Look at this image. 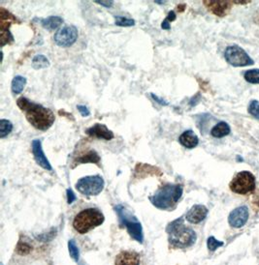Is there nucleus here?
I'll return each instance as SVG.
<instances>
[{
    "label": "nucleus",
    "mask_w": 259,
    "mask_h": 265,
    "mask_svg": "<svg viewBox=\"0 0 259 265\" xmlns=\"http://www.w3.org/2000/svg\"><path fill=\"white\" fill-rule=\"evenodd\" d=\"M248 209L247 206H240L237 207L236 209L233 210L229 217H228V223L232 228L240 229L246 225L248 219Z\"/></svg>",
    "instance_id": "9b49d317"
},
{
    "label": "nucleus",
    "mask_w": 259,
    "mask_h": 265,
    "mask_svg": "<svg viewBox=\"0 0 259 265\" xmlns=\"http://www.w3.org/2000/svg\"><path fill=\"white\" fill-rule=\"evenodd\" d=\"M77 109H78V111H79L81 115H82L83 117H88V116H90V110L88 109V107H86V106H84V105H78V106H77Z\"/></svg>",
    "instance_id": "c756f323"
},
{
    "label": "nucleus",
    "mask_w": 259,
    "mask_h": 265,
    "mask_svg": "<svg viewBox=\"0 0 259 265\" xmlns=\"http://www.w3.org/2000/svg\"><path fill=\"white\" fill-rule=\"evenodd\" d=\"M66 193H67V202L69 204H71L76 200V196L71 189H68Z\"/></svg>",
    "instance_id": "2f4dec72"
},
{
    "label": "nucleus",
    "mask_w": 259,
    "mask_h": 265,
    "mask_svg": "<svg viewBox=\"0 0 259 265\" xmlns=\"http://www.w3.org/2000/svg\"><path fill=\"white\" fill-rule=\"evenodd\" d=\"M31 251L30 246L25 242H20L17 247V253L20 254H27Z\"/></svg>",
    "instance_id": "c85d7f7f"
},
{
    "label": "nucleus",
    "mask_w": 259,
    "mask_h": 265,
    "mask_svg": "<svg viewBox=\"0 0 259 265\" xmlns=\"http://www.w3.org/2000/svg\"><path fill=\"white\" fill-rule=\"evenodd\" d=\"M179 143L188 149H192L199 144V139L192 130L182 132L179 138Z\"/></svg>",
    "instance_id": "a211bd4d"
},
{
    "label": "nucleus",
    "mask_w": 259,
    "mask_h": 265,
    "mask_svg": "<svg viewBox=\"0 0 259 265\" xmlns=\"http://www.w3.org/2000/svg\"><path fill=\"white\" fill-rule=\"evenodd\" d=\"M257 205H258L259 206V199H258V201H257Z\"/></svg>",
    "instance_id": "4c0bfd02"
},
{
    "label": "nucleus",
    "mask_w": 259,
    "mask_h": 265,
    "mask_svg": "<svg viewBox=\"0 0 259 265\" xmlns=\"http://www.w3.org/2000/svg\"><path fill=\"white\" fill-rule=\"evenodd\" d=\"M39 22L42 27H44L45 29L48 30H55L58 28L62 23H63V20L60 17L57 16H52L46 19H39V20H35Z\"/></svg>",
    "instance_id": "6ab92c4d"
},
{
    "label": "nucleus",
    "mask_w": 259,
    "mask_h": 265,
    "mask_svg": "<svg viewBox=\"0 0 259 265\" xmlns=\"http://www.w3.org/2000/svg\"><path fill=\"white\" fill-rule=\"evenodd\" d=\"M182 186L180 184H165L150 197L154 206L158 209H174L182 196Z\"/></svg>",
    "instance_id": "7ed1b4c3"
},
{
    "label": "nucleus",
    "mask_w": 259,
    "mask_h": 265,
    "mask_svg": "<svg viewBox=\"0 0 259 265\" xmlns=\"http://www.w3.org/2000/svg\"><path fill=\"white\" fill-rule=\"evenodd\" d=\"M248 112L254 116L255 118L259 119V102L256 100H253L249 103L248 106Z\"/></svg>",
    "instance_id": "cd10ccee"
},
{
    "label": "nucleus",
    "mask_w": 259,
    "mask_h": 265,
    "mask_svg": "<svg viewBox=\"0 0 259 265\" xmlns=\"http://www.w3.org/2000/svg\"><path fill=\"white\" fill-rule=\"evenodd\" d=\"M1 47H4L6 44L12 43L14 41V37L12 35L9 28H10V24L13 21L14 22H19L17 21L16 17H14L12 14H10L7 10H5L4 8H1Z\"/></svg>",
    "instance_id": "9d476101"
},
{
    "label": "nucleus",
    "mask_w": 259,
    "mask_h": 265,
    "mask_svg": "<svg viewBox=\"0 0 259 265\" xmlns=\"http://www.w3.org/2000/svg\"><path fill=\"white\" fill-rule=\"evenodd\" d=\"M208 215V208L202 204H195L186 215L187 221L191 224H199L206 219Z\"/></svg>",
    "instance_id": "4468645a"
},
{
    "label": "nucleus",
    "mask_w": 259,
    "mask_h": 265,
    "mask_svg": "<svg viewBox=\"0 0 259 265\" xmlns=\"http://www.w3.org/2000/svg\"><path fill=\"white\" fill-rule=\"evenodd\" d=\"M58 113H59V115H63V116H67V117H69V119H74V117L70 114V113H67V112H65L64 111H58Z\"/></svg>",
    "instance_id": "c9c22d12"
},
{
    "label": "nucleus",
    "mask_w": 259,
    "mask_h": 265,
    "mask_svg": "<svg viewBox=\"0 0 259 265\" xmlns=\"http://www.w3.org/2000/svg\"><path fill=\"white\" fill-rule=\"evenodd\" d=\"M115 210L116 213L118 214L121 227H125L132 238H134L139 243H143L144 236H143L142 225L138 221L135 216L122 204L117 205L115 207Z\"/></svg>",
    "instance_id": "39448f33"
},
{
    "label": "nucleus",
    "mask_w": 259,
    "mask_h": 265,
    "mask_svg": "<svg viewBox=\"0 0 259 265\" xmlns=\"http://www.w3.org/2000/svg\"><path fill=\"white\" fill-rule=\"evenodd\" d=\"M32 67L35 70H40V69H45L47 67L50 66V61L47 58V56L44 55H37L32 59Z\"/></svg>",
    "instance_id": "4be33fe9"
},
{
    "label": "nucleus",
    "mask_w": 259,
    "mask_h": 265,
    "mask_svg": "<svg viewBox=\"0 0 259 265\" xmlns=\"http://www.w3.org/2000/svg\"><path fill=\"white\" fill-rule=\"evenodd\" d=\"M115 24L118 26H122V27H130V26H134L135 25V21L126 17H122V16H118L115 17Z\"/></svg>",
    "instance_id": "b1692460"
},
{
    "label": "nucleus",
    "mask_w": 259,
    "mask_h": 265,
    "mask_svg": "<svg viewBox=\"0 0 259 265\" xmlns=\"http://www.w3.org/2000/svg\"><path fill=\"white\" fill-rule=\"evenodd\" d=\"M95 3L101 5L103 7L105 8H111L113 6L114 1H100V0H95L94 1Z\"/></svg>",
    "instance_id": "473e14b6"
},
{
    "label": "nucleus",
    "mask_w": 259,
    "mask_h": 265,
    "mask_svg": "<svg viewBox=\"0 0 259 265\" xmlns=\"http://www.w3.org/2000/svg\"><path fill=\"white\" fill-rule=\"evenodd\" d=\"M245 79L250 83H254V84L259 83V69L247 71L245 73Z\"/></svg>",
    "instance_id": "393cba45"
},
{
    "label": "nucleus",
    "mask_w": 259,
    "mask_h": 265,
    "mask_svg": "<svg viewBox=\"0 0 259 265\" xmlns=\"http://www.w3.org/2000/svg\"><path fill=\"white\" fill-rule=\"evenodd\" d=\"M104 179L100 175L83 177L76 183V189L84 196L94 197L101 193L104 189Z\"/></svg>",
    "instance_id": "423d86ee"
},
{
    "label": "nucleus",
    "mask_w": 259,
    "mask_h": 265,
    "mask_svg": "<svg viewBox=\"0 0 259 265\" xmlns=\"http://www.w3.org/2000/svg\"><path fill=\"white\" fill-rule=\"evenodd\" d=\"M79 36L78 28L74 25H66L57 30L54 36L55 43L60 48H69L76 43Z\"/></svg>",
    "instance_id": "1a4fd4ad"
},
{
    "label": "nucleus",
    "mask_w": 259,
    "mask_h": 265,
    "mask_svg": "<svg viewBox=\"0 0 259 265\" xmlns=\"http://www.w3.org/2000/svg\"><path fill=\"white\" fill-rule=\"evenodd\" d=\"M86 134L92 138H96L104 141H111L115 138L114 132L107 128L106 125L96 123L86 130Z\"/></svg>",
    "instance_id": "ddd939ff"
},
{
    "label": "nucleus",
    "mask_w": 259,
    "mask_h": 265,
    "mask_svg": "<svg viewBox=\"0 0 259 265\" xmlns=\"http://www.w3.org/2000/svg\"><path fill=\"white\" fill-rule=\"evenodd\" d=\"M68 250H69L70 256H71L75 261H78L80 257L79 249H78V247H77V245H76L74 240H70V241L68 242Z\"/></svg>",
    "instance_id": "a878e982"
},
{
    "label": "nucleus",
    "mask_w": 259,
    "mask_h": 265,
    "mask_svg": "<svg viewBox=\"0 0 259 265\" xmlns=\"http://www.w3.org/2000/svg\"><path fill=\"white\" fill-rule=\"evenodd\" d=\"M105 220V217L100 210L96 208H87L82 210L75 216L73 220V228L81 234L87 232L100 226Z\"/></svg>",
    "instance_id": "20e7f679"
},
{
    "label": "nucleus",
    "mask_w": 259,
    "mask_h": 265,
    "mask_svg": "<svg viewBox=\"0 0 259 265\" xmlns=\"http://www.w3.org/2000/svg\"><path fill=\"white\" fill-rule=\"evenodd\" d=\"M151 97L153 98V100H154L156 103H158V104L161 105V106H168V105H169L167 101H165V100L158 97V95H156V94H154V93H151Z\"/></svg>",
    "instance_id": "7c9ffc66"
},
{
    "label": "nucleus",
    "mask_w": 259,
    "mask_h": 265,
    "mask_svg": "<svg viewBox=\"0 0 259 265\" xmlns=\"http://www.w3.org/2000/svg\"><path fill=\"white\" fill-rule=\"evenodd\" d=\"M204 4L210 11L213 12L214 15L218 17H225L231 6L229 1L212 0V1H204Z\"/></svg>",
    "instance_id": "dca6fc26"
},
{
    "label": "nucleus",
    "mask_w": 259,
    "mask_h": 265,
    "mask_svg": "<svg viewBox=\"0 0 259 265\" xmlns=\"http://www.w3.org/2000/svg\"><path fill=\"white\" fill-rule=\"evenodd\" d=\"M166 232L168 233L170 245L173 248H189L195 243L197 239V235L195 232L191 228L184 226L182 217L169 224L166 229Z\"/></svg>",
    "instance_id": "f03ea898"
},
{
    "label": "nucleus",
    "mask_w": 259,
    "mask_h": 265,
    "mask_svg": "<svg viewBox=\"0 0 259 265\" xmlns=\"http://www.w3.org/2000/svg\"><path fill=\"white\" fill-rule=\"evenodd\" d=\"M25 85H26V78L23 76H16L12 80V93L14 95L21 94L25 87Z\"/></svg>",
    "instance_id": "412c9836"
},
{
    "label": "nucleus",
    "mask_w": 259,
    "mask_h": 265,
    "mask_svg": "<svg viewBox=\"0 0 259 265\" xmlns=\"http://www.w3.org/2000/svg\"><path fill=\"white\" fill-rule=\"evenodd\" d=\"M229 187L232 192L240 195L251 193L255 189V177L249 171L238 172L230 182Z\"/></svg>",
    "instance_id": "0eeeda50"
},
{
    "label": "nucleus",
    "mask_w": 259,
    "mask_h": 265,
    "mask_svg": "<svg viewBox=\"0 0 259 265\" xmlns=\"http://www.w3.org/2000/svg\"><path fill=\"white\" fill-rule=\"evenodd\" d=\"M176 18H177V16H176V13L174 11H171L169 12V14L167 15V17H166V19L165 20H167L168 22H174L175 20H176Z\"/></svg>",
    "instance_id": "72a5a7b5"
},
{
    "label": "nucleus",
    "mask_w": 259,
    "mask_h": 265,
    "mask_svg": "<svg viewBox=\"0 0 259 265\" xmlns=\"http://www.w3.org/2000/svg\"><path fill=\"white\" fill-rule=\"evenodd\" d=\"M31 150H32V154L34 156V159L36 161V163L43 167L44 169L47 170H52V165L49 162V160L47 159L43 147H42V143L40 140H34L32 141L31 144Z\"/></svg>",
    "instance_id": "f8f14e48"
},
{
    "label": "nucleus",
    "mask_w": 259,
    "mask_h": 265,
    "mask_svg": "<svg viewBox=\"0 0 259 265\" xmlns=\"http://www.w3.org/2000/svg\"><path fill=\"white\" fill-rule=\"evenodd\" d=\"M155 3H157V4H165L166 1H158V0H157V1H155Z\"/></svg>",
    "instance_id": "e433bc0d"
},
{
    "label": "nucleus",
    "mask_w": 259,
    "mask_h": 265,
    "mask_svg": "<svg viewBox=\"0 0 259 265\" xmlns=\"http://www.w3.org/2000/svg\"><path fill=\"white\" fill-rule=\"evenodd\" d=\"M17 106L24 112L26 120L35 129L40 131L49 130L56 120L54 112L40 104H36L25 97L17 100Z\"/></svg>",
    "instance_id": "f257e3e1"
},
{
    "label": "nucleus",
    "mask_w": 259,
    "mask_h": 265,
    "mask_svg": "<svg viewBox=\"0 0 259 265\" xmlns=\"http://www.w3.org/2000/svg\"><path fill=\"white\" fill-rule=\"evenodd\" d=\"M13 131V124L7 119L0 120V139H5Z\"/></svg>",
    "instance_id": "5701e85b"
},
{
    "label": "nucleus",
    "mask_w": 259,
    "mask_h": 265,
    "mask_svg": "<svg viewBox=\"0 0 259 265\" xmlns=\"http://www.w3.org/2000/svg\"><path fill=\"white\" fill-rule=\"evenodd\" d=\"M230 131H231L230 126L226 122H219L212 129L211 135L214 138L220 139V138H224V137L228 136L230 134Z\"/></svg>",
    "instance_id": "aec40b11"
},
{
    "label": "nucleus",
    "mask_w": 259,
    "mask_h": 265,
    "mask_svg": "<svg viewBox=\"0 0 259 265\" xmlns=\"http://www.w3.org/2000/svg\"><path fill=\"white\" fill-rule=\"evenodd\" d=\"M161 28L164 29V30H169L171 29V25H170V22L167 20H164L163 22L161 23Z\"/></svg>",
    "instance_id": "f704fd0d"
},
{
    "label": "nucleus",
    "mask_w": 259,
    "mask_h": 265,
    "mask_svg": "<svg viewBox=\"0 0 259 265\" xmlns=\"http://www.w3.org/2000/svg\"><path fill=\"white\" fill-rule=\"evenodd\" d=\"M207 246H208V249H209L211 252H214L217 248L224 246V242L216 240L214 236H211V237H209L208 240H207Z\"/></svg>",
    "instance_id": "bb28decb"
},
{
    "label": "nucleus",
    "mask_w": 259,
    "mask_h": 265,
    "mask_svg": "<svg viewBox=\"0 0 259 265\" xmlns=\"http://www.w3.org/2000/svg\"><path fill=\"white\" fill-rule=\"evenodd\" d=\"M141 256L140 254L133 251H124L117 255L116 265H140Z\"/></svg>",
    "instance_id": "2eb2a0df"
},
{
    "label": "nucleus",
    "mask_w": 259,
    "mask_h": 265,
    "mask_svg": "<svg viewBox=\"0 0 259 265\" xmlns=\"http://www.w3.org/2000/svg\"><path fill=\"white\" fill-rule=\"evenodd\" d=\"M225 56L227 63L232 66H248L253 64V60L248 56V54L242 48L235 45L226 48Z\"/></svg>",
    "instance_id": "6e6552de"
},
{
    "label": "nucleus",
    "mask_w": 259,
    "mask_h": 265,
    "mask_svg": "<svg viewBox=\"0 0 259 265\" xmlns=\"http://www.w3.org/2000/svg\"><path fill=\"white\" fill-rule=\"evenodd\" d=\"M88 163H92V164H99L100 163V156L94 150H88L86 152L81 153L79 156L75 157L72 163V167H75L81 164H88Z\"/></svg>",
    "instance_id": "f3484780"
},
{
    "label": "nucleus",
    "mask_w": 259,
    "mask_h": 265,
    "mask_svg": "<svg viewBox=\"0 0 259 265\" xmlns=\"http://www.w3.org/2000/svg\"><path fill=\"white\" fill-rule=\"evenodd\" d=\"M1 265H3V264H1Z\"/></svg>",
    "instance_id": "58836bf2"
}]
</instances>
